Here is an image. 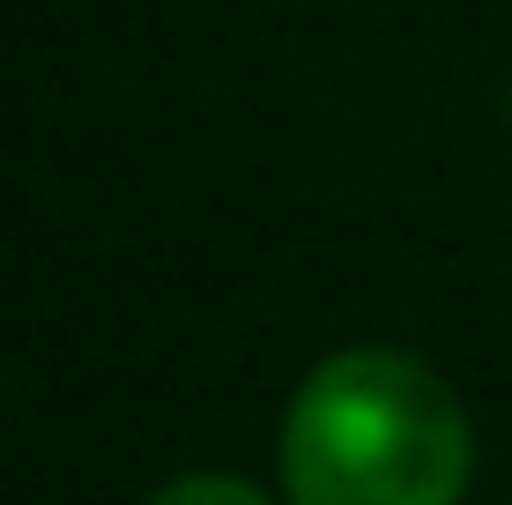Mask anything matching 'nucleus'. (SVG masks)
I'll return each instance as SVG.
<instances>
[{
  "label": "nucleus",
  "instance_id": "nucleus-1",
  "mask_svg": "<svg viewBox=\"0 0 512 505\" xmlns=\"http://www.w3.org/2000/svg\"><path fill=\"white\" fill-rule=\"evenodd\" d=\"M290 505H461L468 424L438 372L401 350H342L282 424Z\"/></svg>",
  "mask_w": 512,
  "mask_h": 505
},
{
  "label": "nucleus",
  "instance_id": "nucleus-2",
  "mask_svg": "<svg viewBox=\"0 0 512 505\" xmlns=\"http://www.w3.org/2000/svg\"><path fill=\"white\" fill-rule=\"evenodd\" d=\"M149 505H268V498L238 476H171Z\"/></svg>",
  "mask_w": 512,
  "mask_h": 505
}]
</instances>
